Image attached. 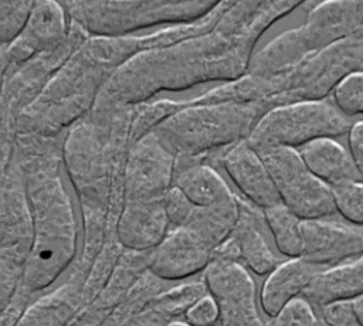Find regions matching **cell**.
<instances>
[{
	"mask_svg": "<svg viewBox=\"0 0 363 326\" xmlns=\"http://www.w3.org/2000/svg\"><path fill=\"white\" fill-rule=\"evenodd\" d=\"M173 183L196 207L213 206L234 196L224 179L207 164H190L176 170Z\"/></svg>",
	"mask_w": 363,
	"mask_h": 326,
	"instance_id": "d6986e66",
	"label": "cell"
},
{
	"mask_svg": "<svg viewBox=\"0 0 363 326\" xmlns=\"http://www.w3.org/2000/svg\"><path fill=\"white\" fill-rule=\"evenodd\" d=\"M186 320L191 326H214L218 322V308L210 295H204L186 310Z\"/></svg>",
	"mask_w": 363,
	"mask_h": 326,
	"instance_id": "484cf974",
	"label": "cell"
},
{
	"mask_svg": "<svg viewBox=\"0 0 363 326\" xmlns=\"http://www.w3.org/2000/svg\"><path fill=\"white\" fill-rule=\"evenodd\" d=\"M27 198L33 240L21 281L27 291L35 292L60 276L72 261L77 247L72 206L52 157L38 160L30 167Z\"/></svg>",
	"mask_w": 363,
	"mask_h": 326,
	"instance_id": "6da1fadb",
	"label": "cell"
},
{
	"mask_svg": "<svg viewBox=\"0 0 363 326\" xmlns=\"http://www.w3.org/2000/svg\"><path fill=\"white\" fill-rule=\"evenodd\" d=\"M354 326H359V325H354Z\"/></svg>",
	"mask_w": 363,
	"mask_h": 326,
	"instance_id": "1f68e13d",
	"label": "cell"
},
{
	"mask_svg": "<svg viewBox=\"0 0 363 326\" xmlns=\"http://www.w3.org/2000/svg\"><path fill=\"white\" fill-rule=\"evenodd\" d=\"M325 271L320 266L306 262L302 258L282 261L265 279L261 289L262 310L274 317L286 303L303 293L318 274Z\"/></svg>",
	"mask_w": 363,
	"mask_h": 326,
	"instance_id": "2e32d148",
	"label": "cell"
},
{
	"mask_svg": "<svg viewBox=\"0 0 363 326\" xmlns=\"http://www.w3.org/2000/svg\"><path fill=\"white\" fill-rule=\"evenodd\" d=\"M204 281L217 303L220 326H265L257 308L255 282L241 262L213 258Z\"/></svg>",
	"mask_w": 363,
	"mask_h": 326,
	"instance_id": "ba28073f",
	"label": "cell"
},
{
	"mask_svg": "<svg viewBox=\"0 0 363 326\" xmlns=\"http://www.w3.org/2000/svg\"><path fill=\"white\" fill-rule=\"evenodd\" d=\"M170 228L164 197L125 201L116 224L121 244L133 251L156 248Z\"/></svg>",
	"mask_w": 363,
	"mask_h": 326,
	"instance_id": "5bb4252c",
	"label": "cell"
},
{
	"mask_svg": "<svg viewBox=\"0 0 363 326\" xmlns=\"http://www.w3.org/2000/svg\"><path fill=\"white\" fill-rule=\"evenodd\" d=\"M268 326H328L320 316H318L303 296H298L286 303L274 317Z\"/></svg>",
	"mask_w": 363,
	"mask_h": 326,
	"instance_id": "cb8c5ba5",
	"label": "cell"
},
{
	"mask_svg": "<svg viewBox=\"0 0 363 326\" xmlns=\"http://www.w3.org/2000/svg\"><path fill=\"white\" fill-rule=\"evenodd\" d=\"M345 116L328 99L299 101L281 105L264 113L247 142L251 147L285 146L301 147L312 140L345 135L352 128Z\"/></svg>",
	"mask_w": 363,
	"mask_h": 326,
	"instance_id": "8992f818",
	"label": "cell"
},
{
	"mask_svg": "<svg viewBox=\"0 0 363 326\" xmlns=\"http://www.w3.org/2000/svg\"><path fill=\"white\" fill-rule=\"evenodd\" d=\"M34 1H0V47L10 45L23 30Z\"/></svg>",
	"mask_w": 363,
	"mask_h": 326,
	"instance_id": "603a6c76",
	"label": "cell"
},
{
	"mask_svg": "<svg viewBox=\"0 0 363 326\" xmlns=\"http://www.w3.org/2000/svg\"><path fill=\"white\" fill-rule=\"evenodd\" d=\"M17 276L18 274L16 264L11 259L0 255V315L13 296Z\"/></svg>",
	"mask_w": 363,
	"mask_h": 326,
	"instance_id": "4316f807",
	"label": "cell"
},
{
	"mask_svg": "<svg viewBox=\"0 0 363 326\" xmlns=\"http://www.w3.org/2000/svg\"><path fill=\"white\" fill-rule=\"evenodd\" d=\"M349 152L363 179V120H357L349 129Z\"/></svg>",
	"mask_w": 363,
	"mask_h": 326,
	"instance_id": "83f0119b",
	"label": "cell"
},
{
	"mask_svg": "<svg viewBox=\"0 0 363 326\" xmlns=\"http://www.w3.org/2000/svg\"><path fill=\"white\" fill-rule=\"evenodd\" d=\"M352 306H353V312L357 320L359 326H363V295H359L356 298L352 299Z\"/></svg>",
	"mask_w": 363,
	"mask_h": 326,
	"instance_id": "f546056e",
	"label": "cell"
},
{
	"mask_svg": "<svg viewBox=\"0 0 363 326\" xmlns=\"http://www.w3.org/2000/svg\"><path fill=\"white\" fill-rule=\"evenodd\" d=\"M363 295V252L352 262L328 268L318 274L302 296L312 305L342 299H353Z\"/></svg>",
	"mask_w": 363,
	"mask_h": 326,
	"instance_id": "ac0fdd59",
	"label": "cell"
},
{
	"mask_svg": "<svg viewBox=\"0 0 363 326\" xmlns=\"http://www.w3.org/2000/svg\"><path fill=\"white\" fill-rule=\"evenodd\" d=\"M65 31L67 20L62 4L57 1H34L23 30L6 48L10 64H21L58 44Z\"/></svg>",
	"mask_w": 363,
	"mask_h": 326,
	"instance_id": "4fadbf2b",
	"label": "cell"
},
{
	"mask_svg": "<svg viewBox=\"0 0 363 326\" xmlns=\"http://www.w3.org/2000/svg\"><path fill=\"white\" fill-rule=\"evenodd\" d=\"M254 150L264 162L282 204L296 217L320 220L336 211L332 189L306 167L296 149L262 146Z\"/></svg>",
	"mask_w": 363,
	"mask_h": 326,
	"instance_id": "52a82bcc",
	"label": "cell"
},
{
	"mask_svg": "<svg viewBox=\"0 0 363 326\" xmlns=\"http://www.w3.org/2000/svg\"><path fill=\"white\" fill-rule=\"evenodd\" d=\"M176 157L147 132L132 146L125 169V201L164 197L174 177Z\"/></svg>",
	"mask_w": 363,
	"mask_h": 326,
	"instance_id": "9c48e42d",
	"label": "cell"
},
{
	"mask_svg": "<svg viewBox=\"0 0 363 326\" xmlns=\"http://www.w3.org/2000/svg\"><path fill=\"white\" fill-rule=\"evenodd\" d=\"M264 113V108L255 103L194 101L170 112L149 132L176 159L199 157L245 140Z\"/></svg>",
	"mask_w": 363,
	"mask_h": 326,
	"instance_id": "7a4b0ae2",
	"label": "cell"
},
{
	"mask_svg": "<svg viewBox=\"0 0 363 326\" xmlns=\"http://www.w3.org/2000/svg\"><path fill=\"white\" fill-rule=\"evenodd\" d=\"M363 28V1H320L312 4L305 23L291 28L252 54L250 75H284L328 45Z\"/></svg>",
	"mask_w": 363,
	"mask_h": 326,
	"instance_id": "3957f363",
	"label": "cell"
},
{
	"mask_svg": "<svg viewBox=\"0 0 363 326\" xmlns=\"http://www.w3.org/2000/svg\"><path fill=\"white\" fill-rule=\"evenodd\" d=\"M7 47H0V94L3 91V84H4V75H6V69L10 64L9 57H7Z\"/></svg>",
	"mask_w": 363,
	"mask_h": 326,
	"instance_id": "f1b7e54d",
	"label": "cell"
},
{
	"mask_svg": "<svg viewBox=\"0 0 363 326\" xmlns=\"http://www.w3.org/2000/svg\"><path fill=\"white\" fill-rule=\"evenodd\" d=\"M298 152L306 167L330 189L345 183L363 181L350 152L335 139L312 140L301 146Z\"/></svg>",
	"mask_w": 363,
	"mask_h": 326,
	"instance_id": "e0dca14e",
	"label": "cell"
},
{
	"mask_svg": "<svg viewBox=\"0 0 363 326\" xmlns=\"http://www.w3.org/2000/svg\"><path fill=\"white\" fill-rule=\"evenodd\" d=\"M166 326H191V325H189L187 322H170Z\"/></svg>",
	"mask_w": 363,
	"mask_h": 326,
	"instance_id": "4dcf8cb0",
	"label": "cell"
},
{
	"mask_svg": "<svg viewBox=\"0 0 363 326\" xmlns=\"http://www.w3.org/2000/svg\"><path fill=\"white\" fill-rule=\"evenodd\" d=\"M336 211L349 223L363 225V181L345 183L332 187Z\"/></svg>",
	"mask_w": 363,
	"mask_h": 326,
	"instance_id": "44dd1931",
	"label": "cell"
},
{
	"mask_svg": "<svg viewBox=\"0 0 363 326\" xmlns=\"http://www.w3.org/2000/svg\"><path fill=\"white\" fill-rule=\"evenodd\" d=\"M320 308V317L328 326H354L357 325L352 299H342L325 303Z\"/></svg>",
	"mask_w": 363,
	"mask_h": 326,
	"instance_id": "d4e9b609",
	"label": "cell"
},
{
	"mask_svg": "<svg viewBox=\"0 0 363 326\" xmlns=\"http://www.w3.org/2000/svg\"><path fill=\"white\" fill-rule=\"evenodd\" d=\"M335 106L347 118L363 115V72L342 79L332 92Z\"/></svg>",
	"mask_w": 363,
	"mask_h": 326,
	"instance_id": "7402d4cb",
	"label": "cell"
},
{
	"mask_svg": "<svg viewBox=\"0 0 363 326\" xmlns=\"http://www.w3.org/2000/svg\"><path fill=\"white\" fill-rule=\"evenodd\" d=\"M214 248L193 230L170 227L162 242L152 249L149 269L162 279H182L207 268Z\"/></svg>",
	"mask_w": 363,
	"mask_h": 326,
	"instance_id": "8fae6325",
	"label": "cell"
},
{
	"mask_svg": "<svg viewBox=\"0 0 363 326\" xmlns=\"http://www.w3.org/2000/svg\"><path fill=\"white\" fill-rule=\"evenodd\" d=\"M262 210L238 197V220L231 232L240 262L257 275H269L282 261L272 252L265 235Z\"/></svg>",
	"mask_w": 363,
	"mask_h": 326,
	"instance_id": "9a60e30c",
	"label": "cell"
},
{
	"mask_svg": "<svg viewBox=\"0 0 363 326\" xmlns=\"http://www.w3.org/2000/svg\"><path fill=\"white\" fill-rule=\"evenodd\" d=\"M301 258L323 269L354 259L363 252V231L330 220H302Z\"/></svg>",
	"mask_w": 363,
	"mask_h": 326,
	"instance_id": "30bf717a",
	"label": "cell"
},
{
	"mask_svg": "<svg viewBox=\"0 0 363 326\" xmlns=\"http://www.w3.org/2000/svg\"><path fill=\"white\" fill-rule=\"evenodd\" d=\"M220 1H65V13L82 31L119 37L162 23H190L206 18Z\"/></svg>",
	"mask_w": 363,
	"mask_h": 326,
	"instance_id": "5b68a950",
	"label": "cell"
},
{
	"mask_svg": "<svg viewBox=\"0 0 363 326\" xmlns=\"http://www.w3.org/2000/svg\"><path fill=\"white\" fill-rule=\"evenodd\" d=\"M220 160L248 203L259 210L282 203L264 162L247 139L227 147Z\"/></svg>",
	"mask_w": 363,
	"mask_h": 326,
	"instance_id": "7c38bea8",
	"label": "cell"
},
{
	"mask_svg": "<svg viewBox=\"0 0 363 326\" xmlns=\"http://www.w3.org/2000/svg\"><path fill=\"white\" fill-rule=\"evenodd\" d=\"M267 228L269 230L277 249L288 258H301L302 254V220L282 203L262 210Z\"/></svg>",
	"mask_w": 363,
	"mask_h": 326,
	"instance_id": "ffe728a7",
	"label": "cell"
},
{
	"mask_svg": "<svg viewBox=\"0 0 363 326\" xmlns=\"http://www.w3.org/2000/svg\"><path fill=\"white\" fill-rule=\"evenodd\" d=\"M363 72V28L320 50L292 71L258 78L259 105L268 112L272 108L299 101L326 99L346 77Z\"/></svg>",
	"mask_w": 363,
	"mask_h": 326,
	"instance_id": "277c9868",
	"label": "cell"
}]
</instances>
